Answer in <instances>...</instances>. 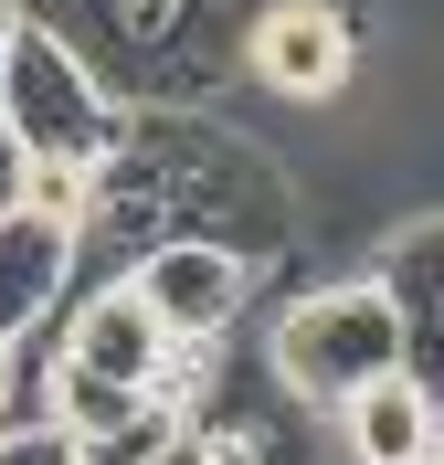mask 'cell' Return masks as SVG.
I'll return each instance as SVG.
<instances>
[{"instance_id":"cell-1","label":"cell","mask_w":444,"mask_h":465,"mask_svg":"<svg viewBox=\"0 0 444 465\" xmlns=\"http://www.w3.org/2000/svg\"><path fill=\"white\" fill-rule=\"evenodd\" d=\"M391 360H402V318H391V296H381V275H370V264H360V275L307 286L286 318H275V339H265L275 391H286V402H307V412H339L360 381L391 371Z\"/></svg>"},{"instance_id":"cell-10","label":"cell","mask_w":444,"mask_h":465,"mask_svg":"<svg viewBox=\"0 0 444 465\" xmlns=\"http://www.w3.org/2000/svg\"><path fill=\"white\" fill-rule=\"evenodd\" d=\"M138 465H243V444H233V434H212V423H170V434L148 444Z\"/></svg>"},{"instance_id":"cell-4","label":"cell","mask_w":444,"mask_h":465,"mask_svg":"<svg viewBox=\"0 0 444 465\" xmlns=\"http://www.w3.org/2000/svg\"><path fill=\"white\" fill-rule=\"evenodd\" d=\"M127 286L159 307L170 339H233L243 307H254V254L212 243V232H159L127 254Z\"/></svg>"},{"instance_id":"cell-13","label":"cell","mask_w":444,"mask_h":465,"mask_svg":"<svg viewBox=\"0 0 444 465\" xmlns=\"http://www.w3.org/2000/svg\"><path fill=\"white\" fill-rule=\"evenodd\" d=\"M423 465H444V444H434V455H423Z\"/></svg>"},{"instance_id":"cell-5","label":"cell","mask_w":444,"mask_h":465,"mask_svg":"<svg viewBox=\"0 0 444 465\" xmlns=\"http://www.w3.org/2000/svg\"><path fill=\"white\" fill-rule=\"evenodd\" d=\"M43 339H54L64 360L106 371V381H148V391H159V371H170V328H159V307H148L127 275L74 286V296L54 307V328H43Z\"/></svg>"},{"instance_id":"cell-2","label":"cell","mask_w":444,"mask_h":465,"mask_svg":"<svg viewBox=\"0 0 444 465\" xmlns=\"http://www.w3.org/2000/svg\"><path fill=\"white\" fill-rule=\"evenodd\" d=\"M0 127L22 148H74V159H117L127 127H138V106H127L106 74H95L74 43H64L54 22H32L0 43Z\"/></svg>"},{"instance_id":"cell-7","label":"cell","mask_w":444,"mask_h":465,"mask_svg":"<svg viewBox=\"0 0 444 465\" xmlns=\"http://www.w3.org/2000/svg\"><path fill=\"white\" fill-rule=\"evenodd\" d=\"M74 264H85V232L43 223V212H0V339H43L54 307L74 296Z\"/></svg>"},{"instance_id":"cell-6","label":"cell","mask_w":444,"mask_h":465,"mask_svg":"<svg viewBox=\"0 0 444 465\" xmlns=\"http://www.w3.org/2000/svg\"><path fill=\"white\" fill-rule=\"evenodd\" d=\"M370 275H381L391 318H402V371L423 391H444V212H413L370 243Z\"/></svg>"},{"instance_id":"cell-9","label":"cell","mask_w":444,"mask_h":465,"mask_svg":"<svg viewBox=\"0 0 444 465\" xmlns=\"http://www.w3.org/2000/svg\"><path fill=\"white\" fill-rule=\"evenodd\" d=\"M95 202H106V159H74V148H22V212L64 232H95Z\"/></svg>"},{"instance_id":"cell-3","label":"cell","mask_w":444,"mask_h":465,"mask_svg":"<svg viewBox=\"0 0 444 465\" xmlns=\"http://www.w3.org/2000/svg\"><path fill=\"white\" fill-rule=\"evenodd\" d=\"M233 64L275 106H339L360 74V22L339 0H254L233 32Z\"/></svg>"},{"instance_id":"cell-11","label":"cell","mask_w":444,"mask_h":465,"mask_svg":"<svg viewBox=\"0 0 444 465\" xmlns=\"http://www.w3.org/2000/svg\"><path fill=\"white\" fill-rule=\"evenodd\" d=\"M22 202V138H11V127H0V212Z\"/></svg>"},{"instance_id":"cell-8","label":"cell","mask_w":444,"mask_h":465,"mask_svg":"<svg viewBox=\"0 0 444 465\" xmlns=\"http://www.w3.org/2000/svg\"><path fill=\"white\" fill-rule=\"evenodd\" d=\"M328 423H339V455L350 465H423L444 444V391H423V381L391 360V371H370Z\"/></svg>"},{"instance_id":"cell-12","label":"cell","mask_w":444,"mask_h":465,"mask_svg":"<svg viewBox=\"0 0 444 465\" xmlns=\"http://www.w3.org/2000/svg\"><path fill=\"white\" fill-rule=\"evenodd\" d=\"M11 32H22V0H0V43H11Z\"/></svg>"}]
</instances>
